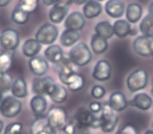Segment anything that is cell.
Wrapping results in <instances>:
<instances>
[{
	"label": "cell",
	"mask_w": 153,
	"mask_h": 134,
	"mask_svg": "<svg viewBox=\"0 0 153 134\" xmlns=\"http://www.w3.org/2000/svg\"><path fill=\"white\" fill-rule=\"evenodd\" d=\"M3 75V73H1V71H0V78H1V76Z\"/></svg>",
	"instance_id": "53"
},
{
	"label": "cell",
	"mask_w": 153,
	"mask_h": 134,
	"mask_svg": "<svg viewBox=\"0 0 153 134\" xmlns=\"http://www.w3.org/2000/svg\"><path fill=\"white\" fill-rule=\"evenodd\" d=\"M113 33L120 39H124L127 36H129L130 30H131V25L127 20L119 19L113 23Z\"/></svg>",
	"instance_id": "27"
},
{
	"label": "cell",
	"mask_w": 153,
	"mask_h": 134,
	"mask_svg": "<svg viewBox=\"0 0 153 134\" xmlns=\"http://www.w3.org/2000/svg\"><path fill=\"white\" fill-rule=\"evenodd\" d=\"M126 18L129 23H136L143 16V7L138 3H130L126 9Z\"/></svg>",
	"instance_id": "26"
},
{
	"label": "cell",
	"mask_w": 153,
	"mask_h": 134,
	"mask_svg": "<svg viewBox=\"0 0 153 134\" xmlns=\"http://www.w3.org/2000/svg\"><path fill=\"white\" fill-rule=\"evenodd\" d=\"M4 134H23V125L21 123H11L7 126Z\"/></svg>",
	"instance_id": "37"
},
{
	"label": "cell",
	"mask_w": 153,
	"mask_h": 134,
	"mask_svg": "<svg viewBox=\"0 0 153 134\" xmlns=\"http://www.w3.org/2000/svg\"><path fill=\"white\" fill-rule=\"evenodd\" d=\"M103 7L97 0H88L83 7V15L87 19H94L101 15Z\"/></svg>",
	"instance_id": "20"
},
{
	"label": "cell",
	"mask_w": 153,
	"mask_h": 134,
	"mask_svg": "<svg viewBox=\"0 0 153 134\" xmlns=\"http://www.w3.org/2000/svg\"><path fill=\"white\" fill-rule=\"evenodd\" d=\"M84 83H85V80H84L83 76H81L80 73H74L68 78L67 82H66V86L71 91H79L84 87Z\"/></svg>",
	"instance_id": "30"
},
{
	"label": "cell",
	"mask_w": 153,
	"mask_h": 134,
	"mask_svg": "<svg viewBox=\"0 0 153 134\" xmlns=\"http://www.w3.org/2000/svg\"><path fill=\"white\" fill-rule=\"evenodd\" d=\"M47 96L51 98L53 103L56 104H62L67 100L68 96V92L67 89L64 87L62 84H58V83H53V86L49 89Z\"/></svg>",
	"instance_id": "17"
},
{
	"label": "cell",
	"mask_w": 153,
	"mask_h": 134,
	"mask_svg": "<svg viewBox=\"0 0 153 134\" xmlns=\"http://www.w3.org/2000/svg\"><path fill=\"white\" fill-rule=\"evenodd\" d=\"M133 49L140 57H151L152 53V39L145 36H138L133 41Z\"/></svg>",
	"instance_id": "11"
},
{
	"label": "cell",
	"mask_w": 153,
	"mask_h": 134,
	"mask_svg": "<svg viewBox=\"0 0 153 134\" xmlns=\"http://www.w3.org/2000/svg\"><path fill=\"white\" fill-rule=\"evenodd\" d=\"M44 58L51 63L58 64L63 60L64 53L59 45L51 44L44 50Z\"/></svg>",
	"instance_id": "21"
},
{
	"label": "cell",
	"mask_w": 153,
	"mask_h": 134,
	"mask_svg": "<svg viewBox=\"0 0 153 134\" xmlns=\"http://www.w3.org/2000/svg\"><path fill=\"white\" fill-rule=\"evenodd\" d=\"M97 1H99V2H102V1H104V0H97Z\"/></svg>",
	"instance_id": "54"
},
{
	"label": "cell",
	"mask_w": 153,
	"mask_h": 134,
	"mask_svg": "<svg viewBox=\"0 0 153 134\" xmlns=\"http://www.w3.org/2000/svg\"><path fill=\"white\" fill-rule=\"evenodd\" d=\"M115 134H137V131L133 126L128 124V125L124 126L123 128H121Z\"/></svg>",
	"instance_id": "40"
},
{
	"label": "cell",
	"mask_w": 153,
	"mask_h": 134,
	"mask_svg": "<svg viewBox=\"0 0 153 134\" xmlns=\"http://www.w3.org/2000/svg\"><path fill=\"white\" fill-rule=\"evenodd\" d=\"M30 14L26 13L25 11L21 9L19 5H16L15 9L12 12V20L13 22H15L16 24H19V25H23L26 22L28 21V18H30Z\"/></svg>",
	"instance_id": "34"
},
{
	"label": "cell",
	"mask_w": 153,
	"mask_h": 134,
	"mask_svg": "<svg viewBox=\"0 0 153 134\" xmlns=\"http://www.w3.org/2000/svg\"><path fill=\"white\" fill-rule=\"evenodd\" d=\"M30 106L35 117L43 116V115H45L47 110V101L44 98V96L35 94L32 98V100H30Z\"/></svg>",
	"instance_id": "15"
},
{
	"label": "cell",
	"mask_w": 153,
	"mask_h": 134,
	"mask_svg": "<svg viewBox=\"0 0 153 134\" xmlns=\"http://www.w3.org/2000/svg\"><path fill=\"white\" fill-rule=\"evenodd\" d=\"M28 67L36 77H44L49 68L48 61L41 56H35L28 61Z\"/></svg>",
	"instance_id": "9"
},
{
	"label": "cell",
	"mask_w": 153,
	"mask_h": 134,
	"mask_svg": "<svg viewBox=\"0 0 153 134\" xmlns=\"http://www.w3.org/2000/svg\"><path fill=\"white\" fill-rule=\"evenodd\" d=\"M136 34H137V30H136L135 27H134V28L131 27V30H130V34H129L130 36H135Z\"/></svg>",
	"instance_id": "47"
},
{
	"label": "cell",
	"mask_w": 153,
	"mask_h": 134,
	"mask_svg": "<svg viewBox=\"0 0 153 134\" xmlns=\"http://www.w3.org/2000/svg\"><path fill=\"white\" fill-rule=\"evenodd\" d=\"M3 121L0 119V134H1V132H2V130H3Z\"/></svg>",
	"instance_id": "48"
},
{
	"label": "cell",
	"mask_w": 153,
	"mask_h": 134,
	"mask_svg": "<svg viewBox=\"0 0 153 134\" xmlns=\"http://www.w3.org/2000/svg\"><path fill=\"white\" fill-rule=\"evenodd\" d=\"M149 15H150L151 17H153V1L150 3V5H149Z\"/></svg>",
	"instance_id": "46"
},
{
	"label": "cell",
	"mask_w": 153,
	"mask_h": 134,
	"mask_svg": "<svg viewBox=\"0 0 153 134\" xmlns=\"http://www.w3.org/2000/svg\"><path fill=\"white\" fill-rule=\"evenodd\" d=\"M81 39V35L78 30H65L60 36V42L64 47H71L76 44Z\"/></svg>",
	"instance_id": "25"
},
{
	"label": "cell",
	"mask_w": 153,
	"mask_h": 134,
	"mask_svg": "<svg viewBox=\"0 0 153 134\" xmlns=\"http://www.w3.org/2000/svg\"><path fill=\"white\" fill-rule=\"evenodd\" d=\"M48 127V121H47L46 115L43 116H37L32 121L30 127V134H39L41 131Z\"/></svg>",
	"instance_id": "32"
},
{
	"label": "cell",
	"mask_w": 153,
	"mask_h": 134,
	"mask_svg": "<svg viewBox=\"0 0 153 134\" xmlns=\"http://www.w3.org/2000/svg\"><path fill=\"white\" fill-rule=\"evenodd\" d=\"M59 37V30L53 23H44L39 27L35 39L42 45H51Z\"/></svg>",
	"instance_id": "4"
},
{
	"label": "cell",
	"mask_w": 153,
	"mask_h": 134,
	"mask_svg": "<svg viewBox=\"0 0 153 134\" xmlns=\"http://www.w3.org/2000/svg\"><path fill=\"white\" fill-rule=\"evenodd\" d=\"M47 121H48V126L53 128V130H60L65 126L67 123V113L61 107L53 106L48 110L46 113Z\"/></svg>",
	"instance_id": "6"
},
{
	"label": "cell",
	"mask_w": 153,
	"mask_h": 134,
	"mask_svg": "<svg viewBox=\"0 0 153 134\" xmlns=\"http://www.w3.org/2000/svg\"><path fill=\"white\" fill-rule=\"evenodd\" d=\"M41 48L42 44H40L36 39H27L22 45V53L30 59L35 56H38Z\"/></svg>",
	"instance_id": "24"
},
{
	"label": "cell",
	"mask_w": 153,
	"mask_h": 134,
	"mask_svg": "<svg viewBox=\"0 0 153 134\" xmlns=\"http://www.w3.org/2000/svg\"><path fill=\"white\" fill-rule=\"evenodd\" d=\"M19 34L17 30H13V28H7V30H2L0 35V46L4 50L14 51L19 46Z\"/></svg>",
	"instance_id": "7"
},
{
	"label": "cell",
	"mask_w": 153,
	"mask_h": 134,
	"mask_svg": "<svg viewBox=\"0 0 153 134\" xmlns=\"http://www.w3.org/2000/svg\"><path fill=\"white\" fill-rule=\"evenodd\" d=\"M71 64L72 63L70 62L69 58H63V60L57 64V65H59L58 75H59L60 82L62 84H64V85H66V82H67L68 78L74 73H76Z\"/></svg>",
	"instance_id": "19"
},
{
	"label": "cell",
	"mask_w": 153,
	"mask_h": 134,
	"mask_svg": "<svg viewBox=\"0 0 153 134\" xmlns=\"http://www.w3.org/2000/svg\"><path fill=\"white\" fill-rule=\"evenodd\" d=\"M70 62L76 66H85L90 63L92 59L91 51L85 43H78L69 50L68 53Z\"/></svg>",
	"instance_id": "1"
},
{
	"label": "cell",
	"mask_w": 153,
	"mask_h": 134,
	"mask_svg": "<svg viewBox=\"0 0 153 134\" xmlns=\"http://www.w3.org/2000/svg\"><path fill=\"white\" fill-rule=\"evenodd\" d=\"M42 1H43V3H44L45 5H47V7H51V5L57 4L60 0H42Z\"/></svg>",
	"instance_id": "43"
},
{
	"label": "cell",
	"mask_w": 153,
	"mask_h": 134,
	"mask_svg": "<svg viewBox=\"0 0 153 134\" xmlns=\"http://www.w3.org/2000/svg\"><path fill=\"white\" fill-rule=\"evenodd\" d=\"M12 94L17 98H24L27 96V84L23 78L19 77L14 80L13 85H12Z\"/></svg>",
	"instance_id": "23"
},
{
	"label": "cell",
	"mask_w": 153,
	"mask_h": 134,
	"mask_svg": "<svg viewBox=\"0 0 153 134\" xmlns=\"http://www.w3.org/2000/svg\"><path fill=\"white\" fill-rule=\"evenodd\" d=\"M68 15V7H61V5L55 4L51 9L48 13L49 20L53 24H59L67 17Z\"/></svg>",
	"instance_id": "22"
},
{
	"label": "cell",
	"mask_w": 153,
	"mask_h": 134,
	"mask_svg": "<svg viewBox=\"0 0 153 134\" xmlns=\"http://www.w3.org/2000/svg\"><path fill=\"white\" fill-rule=\"evenodd\" d=\"M18 5L26 13H35L39 7V0H19Z\"/></svg>",
	"instance_id": "35"
},
{
	"label": "cell",
	"mask_w": 153,
	"mask_h": 134,
	"mask_svg": "<svg viewBox=\"0 0 153 134\" xmlns=\"http://www.w3.org/2000/svg\"><path fill=\"white\" fill-rule=\"evenodd\" d=\"M74 119L76 121L79 128H92L97 116L86 107H80L74 113Z\"/></svg>",
	"instance_id": "8"
},
{
	"label": "cell",
	"mask_w": 153,
	"mask_h": 134,
	"mask_svg": "<svg viewBox=\"0 0 153 134\" xmlns=\"http://www.w3.org/2000/svg\"><path fill=\"white\" fill-rule=\"evenodd\" d=\"M140 30L143 36L147 38H153V17L150 15H147L140 23Z\"/></svg>",
	"instance_id": "33"
},
{
	"label": "cell",
	"mask_w": 153,
	"mask_h": 134,
	"mask_svg": "<svg viewBox=\"0 0 153 134\" xmlns=\"http://www.w3.org/2000/svg\"><path fill=\"white\" fill-rule=\"evenodd\" d=\"M87 1L88 0H72V2L76 5H84Z\"/></svg>",
	"instance_id": "44"
},
{
	"label": "cell",
	"mask_w": 153,
	"mask_h": 134,
	"mask_svg": "<svg viewBox=\"0 0 153 134\" xmlns=\"http://www.w3.org/2000/svg\"><path fill=\"white\" fill-rule=\"evenodd\" d=\"M2 100H3V94H2V93H0V104H1Z\"/></svg>",
	"instance_id": "50"
},
{
	"label": "cell",
	"mask_w": 153,
	"mask_h": 134,
	"mask_svg": "<svg viewBox=\"0 0 153 134\" xmlns=\"http://www.w3.org/2000/svg\"><path fill=\"white\" fill-rule=\"evenodd\" d=\"M151 57L153 58V38H152V53H151Z\"/></svg>",
	"instance_id": "52"
},
{
	"label": "cell",
	"mask_w": 153,
	"mask_h": 134,
	"mask_svg": "<svg viewBox=\"0 0 153 134\" xmlns=\"http://www.w3.org/2000/svg\"><path fill=\"white\" fill-rule=\"evenodd\" d=\"M108 105L115 111V112H121L125 110L129 105L125 94L120 91H114L110 94L108 98Z\"/></svg>",
	"instance_id": "16"
},
{
	"label": "cell",
	"mask_w": 153,
	"mask_h": 134,
	"mask_svg": "<svg viewBox=\"0 0 153 134\" xmlns=\"http://www.w3.org/2000/svg\"><path fill=\"white\" fill-rule=\"evenodd\" d=\"M105 11L111 18H120L125 14L126 7L121 0H108L105 4Z\"/></svg>",
	"instance_id": "18"
},
{
	"label": "cell",
	"mask_w": 153,
	"mask_h": 134,
	"mask_svg": "<svg viewBox=\"0 0 153 134\" xmlns=\"http://www.w3.org/2000/svg\"><path fill=\"white\" fill-rule=\"evenodd\" d=\"M13 78L9 75L7 73H3L0 78V93H5L12 89L13 85Z\"/></svg>",
	"instance_id": "36"
},
{
	"label": "cell",
	"mask_w": 153,
	"mask_h": 134,
	"mask_svg": "<svg viewBox=\"0 0 153 134\" xmlns=\"http://www.w3.org/2000/svg\"><path fill=\"white\" fill-rule=\"evenodd\" d=\"M94 32L97 35L101 36L102 38L109 40L113 37L114 33H113V26L110 24L109 21H100L99 23H97V25L94 26Z\"/></svg>",
	"instance_id": "28"
},
{
	"label": "cell",
	"mask_w": 153,
	"mask_h": 134,
	"mask_svg": "<svg viewBox=\"0 0 153 134\" xmlns=\"http://www.w3.org/2000/svg\"><path fill=\"white\" fill-rule=\"evenodd\" d=\"M102 107H103V104H101L100 102H92L89 104V110L91 111L94 114H98L102 111Z\"/></svg>",
	"instance_id": "41"
},
{
	"label": "cell",
	"mask_w": 153,
	"mask_h": 134,
	"mask_svg": "<svg viewBox=\"0 0 153 134\" xmlns=\"http://www.w3.org/2000/svg\"><path fill=\"white\" fill-rule=\"evenodd\" d=\"M12 0H0V7H7L11 3Z\"/></svg>",
	"instance_id": "45"
},
{
	"label": "cell",
	"mask_w": 153,
	"mask_h": 134,
	"mask_svg": "<svg viewBox=\"0 0 153 134\" xmlns=\"http://www.w3.org/2000/svg\"><path fill=\"white\" fill-rule=\"evenodd\" d=\"M151 93H152V98H153V79H152V88H151Z\"/></svg>",
	"instance_id": "51"
},
{
	"label": "cell",
	"mask_w": 153,
	"mask_h": 134,
	"mask_svg": "<svg viewBox=\"0 0 153 134\" xmlns=\"http://www.w3.org/2000/svg\"><path fill=\"white\" fill-rule=\"evenodd\" d=\"M53 83L55 81L51 77H45V76L44 77H37L33 81V92L35 94H39V96H47Z\"/></svg>",
	"instance_id": "13"
},
{
	"label": "cell",
	"mask_w": 153,
	"mask_h": 134,
	"mask_svg": "<svg viewBox=\"0 0 153 134\" xmlns=\"http://www.w3.org/2000/svg\"><path fill=\"white\" fill-rule=\"evenodd\" d=\"M14 51L0 50V71L3 73H7L13 64Z\"/></svg>",
	"instance_id": "31"
},
{
	"label": "cell",
	"mask_w": 153,
	"mask_h": 134,
	"mask_svg": "<svg viewBox=\"0 0 153 134\" xmlns=\"http://www.w3.org/2000/svg\"><path fill=\"white\" fill-rule=\"evenodd\" d=\"M78 128H79V126H78L76 121L72 118L70 121H67L65 126L62 128V131L64 132V134H76Z\"/></svg>",
	"instance_id": "38"
},
{
	"label": "cell",
	"mask_w": 153,
	"mask_h": 134,
	"mask_svg": "<svg viewBox=\"0 0 153 134\" xmlns=\"http://www.w3.org/2000/svg\"><path fill=\"white\" fill-rule=\"evenodd\" d=\"M91 96L96 100H100V98H103L106 94V89L103 87L102 85H94V87L91 88Z\"/></svg>",
	"instance_id": "39"
},
{
	"label": "cell",
	"mask_w": 153,
	"mask_h": 134,
	"mask_svg": "<svg viewBox=\"0 0 153 134\" xmlns=\"http://www.w3.org/2000/svg\"><path fill=\"white\" fill-rule=\"evenodd\" d=\"M144 134H153V130H147Z\"/></svg>",
	"instance_id": "49"
},
{
	"label": "cell",
	"mask_w": 153,
	"mask_h": 134,
	"mask_svg": "<svg viewBox=\"0 0 153 134\" xmlns=\"http://www.w3.org/2000/svg\"><path fill=\"white\" fill-rule=\"evenodd\" d=\"M100 129L104 133H111L114 131L117 128V125L119 123V117L117 115V112L107 104H103L102 111L100 114Z\"/></svg>",
	"instance_id": "2"
},
{
	"label": "cell",
	"mask_w": 153,
	"mask_h": 134,
	"mask_svg": "<svg viewBox=\"0 0 153 134\" xmlns=\"http://www.w3.org/2000/svg\"><path fill=\"white\" fill-rule=\"evenodd\" d=\"M111 77V65L107 60H100L97 62L92 71V78L99 82L108 81Z\"/></svg>",
	"instance_id": "10"
},
{
	"label": "cell",
	"mask_w": 153,
	"mask_h": 134,
	"mask_svg": "<svg viewBox=\"0 0 153 134\" xmlns=\"http://www.w3.org/2000/svg\"><path fill=\"white\" fill-rule=\"evenodd\" d=\"M22 109V104L19 98L13 96H7L3 98L0 104V113L5 118H13L17 116Z\"/></svg>",
	"instance_id": "5"
},
{
	"label": "cell",
	"mask_w": 153,
	"mask_h": 134,
	"mask_svg": "<svg viewBox=\"0 0 153 134\" xmlns=\"http://www.w3.org/2000/svg\"><path fill=\"white\" fill-rule=\"evenodd\" d=\"M64 26H65V30L80 32L85 26V17L80 12H72L68 14L67 17L65 18Z\"/></svg>",
	"instance_id": "12"
},
{
	"label": "cell",
	"mask_w": 153,
	"mask_h": 134,
	"mask_svg": "<svg viewBox=\"0 0 153 134\" xmlns=\"http://www.w3.org/2000/svg\"><path fill=\"white\" fill-rule=\"evenodd\" d=\"M148 85V73L144 68H137L127 78V87L129 91L137 92Z\"/></svg>",
	"instance_id": "3"
},
{
	"label": "cell",
	"mask_w": 153,
	"mask_h": 134,
	"mask_svg": "<svg viewBox=\"0 0 153 134\" xmlns=\"http://www.w3.org/2000/svg\"><path fill=\"white\" fill-rule=\"evenodd\" d=\"M152 128H153V121H152Z\"/></svg>",
	"instance_id": "55"
},
{
	"label": "cell",
	"mask_w": 153,
	"mask_h": 134,
	"mask_svg": "<svg viewBox=\"0 0 153 134\" xmlns=\"http://www.w3.org/2000/svg\"><path fill=\"white\" fill-rule=\"evenodd\" d=\"M90 46L91 49L96 55H102L108 48V42L106 39L102 38L99 35L94 34L91 37V41H90Z\"/></svg>",
	"instance_id": "29"
},
{
	"label": "cell",
	"mask_w": 153,
	"mask_h": 134,
	"mask_svg": "<svg viewBox=\"0 0 153 134\" xmlns=\"http://www.w3.org/2000/svg\"><path fill=\"white\" fill-rule=\"evenodd\" d=\"M130 105L142 111H147L153 106V98L145 92H140L132 98Z\"/></svg>",
	"instance_id": "14"
},
{
	"label": "cell",
	"mask_w": 153,
	"mask_h": 134,
	"mask_svg": "<svg viewBox=\"0 0 153 134\" xmlns=\"http://www.w3.org/2000/svg\"><path fill=\"white\" fill-rule=\"evenodd\" d=\"M39 134H57V131H56V130H53V128H51L48 126V127L45 128V129L43 130V131H41Z\"/></svg>",
	"instance_id": "42"
}]
</instances>
